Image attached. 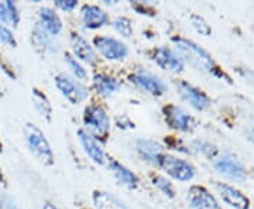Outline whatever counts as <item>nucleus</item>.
Here are the masks:
<instances>
[{"label":"nucleus","mask_w":254,"mask_h":209,"mask_svg":"<svg viewBox=\"0 0 254 209\" xmlns=\"http://www.w3.org/2000/svg\"><path fill=\"white\" fill-rule=\"evenodd\" d=\"M174 51L180 55L184 64H190L195 70L202 72H212L215 70V61L212 55L206 50L198 46L196 43L182 38V37H174L173 38Z\"/></svg>","instance_id":"1"},{"label":"nucleus","mask_w":254,"mask_h":209,"mask_svg":"<svg viewBox=\"0 0 254 209\" xmlns=\"http://www.w3.org/2000/svg\"><path fill=\"white\" fill-rule=\"evenodd\" d=\"M23 133H24V140H26V144H27L30 153L41 164L53 165L54 153H53V148L48 143L44 132L38 126H36L34 123L27 122L23 128Z\"/></svg>","instance_id":"2"},{"label":"nucleus","mask_w":254,"mask_h":209,"mask_svg":"<svg viewBox=\"0 0 254 209\" xmlns=\"http://www.w3.org/2000/svg\"><path fill=\"white\" fill-rule=\"evenodd\" d=\"M157 165L168 174L170 177H173L174 180L178 181H190L195 177V167L187 160H182L180 157H175L173 154H163L158 157Z\"/></svg>","instance_id":"3"},{"label":"nucleus","mask_w":254,"mask_h":209,"mask_svg":"<svg viewBox=\"0 0 254 209\" xmlns=\"http://www.w3.org/2000/svg\"><path fill=\"white\" fill-rule=\"evenodd\" d=\"M213 165L218 170V173L225 175L232 181L243 182L247 178V173L243 164L237 160L236 155H233L229 151L218 153L213 158Z\"/></svg>","instance_id":"4"},{"label":"nucleus","mask_w":254,"mask_h":209,"mask_svg":"<svg viewBox=\"0 0 254 209\" xmlns=\"http://www.w3.org/2000/svg\"><path fill=\"white\" fill-rule=\"evenodd\" d=\"M130 81L141 91L154 95V96H161L168 89L165 82L158 75H155L148 70H137L136 72L130 75Z\"/></svg>","instance_id":"5"},{"label":"nucleus","mask_w":254,"mask_h":209,"mask_svg":"<svg viewBox=\"0 0 254 209\" xmlns=\"http://www.w3.org/2000/svg\"><path fill=\"white\" fill-rule=\"evenodd\" d=\"M55 85H57V88L60 89V92L63 93L64 96L73 105L81 103L82 100L88 98V93H89L88 89L82 83L75 81V78H72L71 75L65 72L57 73Z\"/></svg>","instance_id":"6"},{"label":"nucleus","mask_w":254,"mask_h":209,"mask_svg":"<svg viewBox=\"0 0 254 209\" xmlns=\"http://www.w3.org/2000/svg\"><path fill=\"white\" fill-rule=\"evenodd\" d=\"M83 123L86 129L98 136H106L110 128L108 113L98 105H91L83 112Z\"/></svg>","instance_id":"7"},{"label":"nucleus","mask_w":254,"mask_h":209,"mask_svg":"<svg viewBox=\"0 0 254 209\" xmlns=\"http://www.w3.org/2000/svg\"><path fill=\"white\" fill-rule=\"evenodd\" d=\"M93 44L100 54L108 60H112V61H120L128 54V48H127L126 44L122 43L120 40L113 38V37H95Z\"/></svg>","instance_id":"8"},{"label":"nucleus","mask_w":254,"mask_h":209,"mask_svg":"<svg viewBox=\"0 0 254 209\" xmlns=\"http://www.w3.org/2000/svg\"><path fill=\"white\" fill-rule=\"evenodd\" d=\"M177 86V92L180 93L182 99L187 103H190L192 108L196 110H205L210 106V99L209 96L203 91L198 89L196 86L190 85L187 81H177L175 82Z\"/></svg>","instance_id":"9"},{"label":"nucleus","mask_w":254,"mask_h":209,"mask_svg":"<svg viewBox=\"0 0 254 209\" xmlns=\"http://www.w3.org/2000/svg\"><path fill=\"white\" fill-rule=\"evenodd\" d=\"M165 122L170 125V128L175 129L178 132H192L195 128V119L181 106L168 105L164 108Z\"/></svg>","instance_id":"10"},{"label":"nucleus","mask_w":254,"mask_h":209,"mask_svg":"<svg viewBox=\"0 0 254 209\" xmlns=\"http://www.w3.org/2000/svg\"><path fill=\"white\" fill-rule=\"evenodd\" d=\"M153 61L170 72H181L184 70V61L180 58V55L174 51L173 48L168 47H158L153 51Z\"/></svg>","instance_id":"11"},{"label":"nucleus","mask_w":254,"mask_h":209,"mask_svg":"<svg viewBox=\"0 0 254 209\" xmlns=\"http://www.w3.org/2000/svg\"><path fill=\"white\" fill-rule=\"evenodd\" d=\"M188 201L192 209H222L216 198L206 188L199 185L190 187L188 191Z\"/></svg>","instance_id":"12"},{"label":"nucleus","mask_w":254,"mask_h":209,"mask_svg":"<svg viewBox=\"0 0 254 209\" xmlns=\"http://www.w3.org/2000/svg\"><path fill=\"white\" fill-rule=\"evenodd\" d=\"M81 18L83 26L91 30L103 27L109 23V16L105 10L95 4H85L81 9Z\"/></svg>","instance_id":"13"},{"label":"nucleus","mask_w":254,"mask_h":209,"mask_svg":"<svg viewBox=\"0 0 254 209\" xmlns=\"http://www.w3.org/2000/svg\"><path fill=\"white\" fill-rule=\"evenodd\" d=\"M216 190H218L220 198L225 201L229 207L236 209H249V207H250L249 198L235 187H232L229 184H223V182H218Z\"/></svg>","instance_id":"14"},{"label":"nucleus","mask_w":254,"mask_h":209,"mask_svg":"<svg viewBox=\"0 0 254 209\" xmlns=\"http://www.w3.org/2000/svg\"><path fill=\"white\" fill-rule=\"evenodd\" d=\"M78 137H79V141H81L82 148L83 151L86 153V155L91 158L93 163L96 164H103L106 157H105V151L102 148V145L98 143V140L92 136L89 132L86 130H78Z\"/></svg>","instance_id":"15"},{"label":"nucleus","mask_w":254,"mask_h":209,"mask_svg":"<svg viewBox=\"0 0 254 209\" xmlns=\"http://www.w3.org/2000/svg\"><path fill=\"white\" fill-rule=\"evenodd\" d=\"M71 48L75 58H79L81 61L89 65H95L98 63V55L95 50L79 34H71Z\"/></svg>","instance_id":"16"},{"label":"nucleus","mask_w":254,"mask_h":209,"mask_svg":"<svg viewBox=\"0 0 254 209\" xmlns=\"http://www.w3.org/2000/svg\"><path fill=\"white\" fill-rule=\"evenodd\" d=\"M40 27L43 28L46 33H48L50 36L55 37L57 34L61 33L63 30V21L60 16L55 13L54 10L50 7H43L38 13V23Z\"/></svg>","instance_id":"17"},{"label":"nucleus","mask_w":254,"mask_h":209,"mask_svg":"<svg viewBox=\"0 0 254 209\" xmlns=\"http://www.w3.org/2000/svg\"><path fill=\"white\" fill-rule=\"evenodd\" d=\"M109 168L112 174L115 175V178L118 180L123 187H126L127 190H136L138 187V178L133 171H130L126 165L119 163L118 160H109Z\"/></svg>","instance_id":"18"},{"label":"nucleus","mask_w":254,"mask_h":209,"mask_svg":"<svg viewBox=\"0 0 254 209\" xmlns=\"http://www.w3.org/2000/svg\"><path fill=\"white\" fill-rule=\"evenodd\" d=\"M136 148L141 158H144L148 163L157 164L158 157L163 154V147L151 139H138Z\"/></svg>","instance_id":"19"},{"label":"nucleus","mask_w":254,"mask_h":209,"mask_svg":"<svg viewBox=\"0 0 254 209\" xmlns=\"http://www.w3.org/2000/svg\"><path fill=\"white\" fill-rule=\"evenodd\" d=\"M92 200L95 209H128L118 197L108 191H95Z\"/></svg>","instance_id":"20"},{"label":"nucleus","mask_w":254,"mask_h":209,"mask_svg":"<svg viewBox=\"0 0 254 209\" xmlns=\"http://www.w3.org/2000/svg\"><path fill=\"white\" fill-rule=\"evenodd\" d=\"M0 21L7 27H17L20 23V11L14 1H0Z\"/></svg>","instance_id":"21"},{"label":"nucleus","mask_w":254,"mask_h":209,"mask_svg":"<svg viewBox=\"0 0 254 209\" xmlns=\"http://www.w3.org/2000/svg\"><path fill=\"white\" fill-rule=\"evenodd\" d=\"M33 38H34V43L37 46L41 47L43 50L50 51V53H57L60 50V44L57 43L55 37L50 36L48 33H46L43 28L37 24L33 31Z\"/></svg>","instance_id":"22"},{"label":"nucleus","mask_w":254,"mask_h":209,"mask_svg":"<svg viewBox=\"0 0 254 209\" xmlns=\"http://www.w3.org/2000/svg\"><path fill=\"white\" fill-rule=\"evenodd\" d=\"M93 85L102 96H110L119 89V82L103 73H96L93 78Z\"/></svg>","instance_id":"23"},{"label":"nucleus","mask_w":254,"mask_h":209,"mask_svg":"<svg viewBox=\"0 0 254 209\" xmlns=\"http://www.w3.org/2000/svg\"><path fill=\"white\" fill-rule=\"evenodd\" d=\"M33 102H34V108L37 109V112L46 119L47 122L51 120V113H53V108H51V103L50 100L47 99V96L38 89H33Z\"/></svg>","instance_id":"24"},{"label":"nucleus","mask_w":254,"mask_h":209,"mask_svg":"<svg viewBox=\"0 0 254 209\" xmlns=\"http://www.w3.org/2000/svg\"><path fill=\"white\" fill-rule=\"evenodd\" d=\"M65 61H66L68 67L71 68L72 73L78 78V79H81V81H86V79H88V72H86V70L82 67L81 63H79L73 55L65 54Z\"/></svg>","instance_id":"25"},{"label":"nucleus","mask_w":254,"mask_h":209,"mask_svg":"<svg viewBox=\"0 0 254 209\" xmlns=\"http://www.w3.org/2000/svg\"><path fill=\"white\" fill-rule=\"evenodd\" d=\"M190 24H192V27L195 28L199 34L205 37H209L212 34V27L209 26V23L205 20V18L199 16V14H190Z\"/></svg>","instance_id":"26"},{"label":"nucleus","mask_w":254,"mask_h":209,"mask_svg":"<svg viewBox=\"0 0 254 209\" xmlns=\"http://www.w3.org/2000/svg\"><path fill=\"white\" fill-rule=\"evenodd\" d=\"M113 26H115L119 34H122L123 37L128 38V37L133 36V26H131L130 18L125 17V16H119V17L115 18Z\"/></svg>","instance_id":"27"},{"label":"nucleus","mask_w":254,"mask_h":209,"mask_svg":"<svg viewBox=\"0 0 254 209\" xmlns=\"http://www.w3.org/2000/svg\"><path fill=\"white\" fill-rule=\"evenodd\" d=\"M153 184H154L160 191L163 192L164 195H167V197H170V198H174L175 190H174L173 184L168 181L165 177H163V175H154V177H153Z\"/></svg>","instance_id":"28"},{"label":"nucleus","mask_w":254,"mask_h":209,"mask_svg":"<svg viewBox=\"0 0 254 209\" xmlns=\"http://www.w3.org/2000/svg\"><path fill=\"white\" fill-rule=\"evenodd\" d=\"M193 148H195L198 153L206 155L209 158H215L216 154L219 153L215 145L209 144V143L203 141V140H196V141H193Z\"/></svg>","instance_id":"29"},{"label":"nucleus","mask_w":254,"mask_h":209,"mask_svg":"<svg viewBox=\"0 0 254 209\" xmlns=\"http://www.w3.org/2000/svg\"><path fill=\"white\" fill-rule=\"evenodd\" d=\"M0 43L4 46L13 47V48L16 47V38L13 36V31L1 21H0Z\"/></svg>","instance_id":"30"},{"label":"nucleus","mask_w":254,"mask_h":209,"mask_svg":"<svg viewBox=\"0 0 254 209\" xmlns=\"http://www.w3.org/2000/svg\"><path fill=\"white\" fill-rule=\"evenodd\" d=\"M0 209H18L16 201L9 192H6L0 187Z\"/></svg>","instance_id":"31"},{"label":"nucleus","mask_w":254,"mask_h":209,"mask_svg":"<svg viewBox=\"0 0 254 209\" xmlns=\"http://www.w3.org/2000/svg\"><path fill=\"white\" fill-rule=\"evenodd\" d=\"M55 6L64 10V11H73L75 7L78 6V1L76 0H57Z\"/></svg>","instance_id":"32"},{"label":"nucleus","mask_w":254,"mask_h":209,"mask_svg":"<svg viewBox=\"0 0 254 209\" xmlns=\"http://www.w3.org/2000/svg\"><path fill=\"white\" fill-rule=\"evenodd\" d=\"M0 187H1V188H4V187H6V180H4V175H3L1 168H0Z\"/></svg>","instance_id":"33"},{"label":"nucleus","mask_w":254,"mask_h":209,"mask_svg":"<svg viewBox=\"0 0 254 209\" xmlns=\"http://www.w3.org/2000/svg\"><path fill=\"white\" fill-rule=\"evenodd\" d=\"M43 209H58V208L55 207L54 204H51V202H46V204H44V207H43Z\"/></svg>","instance_id":"34"},{"label":"nucleus","mask_w":254,"mask_h":209,"mask_svg":"<svg viewBox=\"0 0 254 209\" xmlns=\"http://www.w3.org/2000/svg\"><path fill=\"white\" fill-rule=\"evenodd\" d=\"M249 139H250V141L254 144V129L250 132V133H249Z\"/></svg>","instance_id":"35"},{"label":"nucleus","mask_w":254,"mask_h":209,"mask_svg":"<svg viewBox=\"0 0 254 209\" xmlns=\"http://www.w3.org/2000/svg\"><path fill=\"white\" fill-rule=\"evenodd\" d=\"M0 153H1V141H0Z\"/></svg>","instance_id":"36"}]
</instances>
